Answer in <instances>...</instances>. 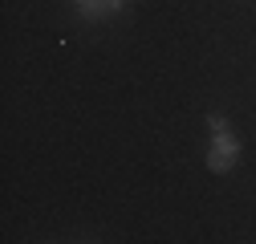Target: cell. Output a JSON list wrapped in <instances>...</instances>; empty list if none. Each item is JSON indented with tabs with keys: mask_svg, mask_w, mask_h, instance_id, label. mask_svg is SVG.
<instances>
[{
	"mask_svg": "<svg viewBox=\"0 0 256 244\" xmlns=\"http://www.w3.org/2000/svg\"><path fill=\"white\" fill-rule=\"evenodd\" d=\"M110 4H114V8H122V4H126V0H110Z\"/></svg>",
	"mask_w": 256,
	"mask_h": 244,
	"instance_id": "3",
	"label": "cell"
},
{
	"mask_svg": "<svg viewBox=\"0 0 256 244\" xmlns=\"http://www.w3.org/2000/svg\"><path fill=\"white\" fill-rule=\"evenodd\" d=\"M208 126H212V155H208V167L216 171V175H228L232 167H236V159H240V142L232 138V126H228V118L224 114H208Z\"/></svg>",
	"mask_w": 256,
	"mask_h": 244,
	"instance_id": "1",
	"label": "cell"
},
{
	"mask_svg": "<svg viewBox=\"0 0 256 244\" xmlns=\"http://www.w3.org/2000/svg\"><path fill=\"white\" fill-rule=\"evenodd\" d=\"M110 12H114L110 0H82V8H78L82 20H102V16H110Z\"/></svg>",
	"mask_w": 256,
	"mask_h": 244,
	"instance_id": "2",
	"label": "cell"
},
{
	"mask_svg": "<svg viewBox=\"0 0 256 244\" xmlns=\"http://www.w3.org/2000/svg\"><path fill=\"white\" fill-rule=\"evenodd\" d=\"M78 4H82V0H78Z\"/></svg>",
	"mask_w": 256,
	"mask_h": 244,
	"instance_id": "4",
	"label": "cell"
}]
</instances>
